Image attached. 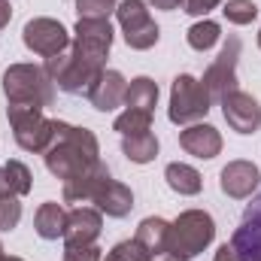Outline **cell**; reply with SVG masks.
Instances as JSON below:
<instances>
[{
	"label": "cell",
	"mask_w": 261,
	"mask_h": 261,
	"mask_svg": "<svg viewBox=\"0 0 261 261\" xmlns=\"http://www.w3.org/2000/svg\"><path fill=\"white\" fill-rule=\"evenodd\" d=\"M6 110H46L55 103V85L49 73L37 64H9L3 70Z\"/></svg>",
	"instance_id": "cell-3"
},
{
	"label": "cell",
	"mask_w": 261,
	"mask_h": 261,
	"mask_svg": "<svg viewBox=\"0 0 261 261\" xmlns=\"http://www.w3.org/2000/svg\"><path fill=\"white\" fill-rule=\"evenodd\" d=\"M100 261H107V258H100Z\"/></svg>",
	"instance_id": "cell-38"
},
{
	"label": "cell",
	"mask_w": 261,
	"mask_h": 261,
	"mask_svg": "<svg viewBox=\"0 0 261 261\" xmlns=\"http://www.w3.org/2000/svg\"><path fill=\"white\" fill-rule=\"evenodd\" d=\"M73 40L61 55L46 58L43 70L52 85L64 94H88L91 85L107 70V55L113 49V24L110 18H79L73 28Z\"/></svg>",
	"instance_id": "cell-2"
},
{
	"label": "cell",
	"mask_w": 261,
	"mask_h": 261,
	"mask_svg": "<svg viewBox=\"0 0 261 261\" xmlns=\"http://www.w3.org/2000/svg\"><path fill=\"white\" fill-rule=\"evenodd\" d=\"M231 249L240 261H261V192L243 210V219L231 234Z\"/></svg>",
	"instance_id": "cell-10"
},
{
	"label": "cell",
	"mask_w": 261,
	"mask_h": 261,
	"mask_svg": "<svg viewBox=\"0 0 261 261\" xmlns=\"http://www.w3.org/2000/svg\"><path fill=\"white\" fill-rule=\"evenodd\" d=\"M219 3H222V0H186V3H182V12H189V15H206V12H213Z\"/></svg>",
	"instance_id": "cell-29"
},
{
	"label": "cell",
	"mask_w": 261,
	"mask_h": 261,
	"mask_svg": "<svg viewBox=\"0 0 261 261\" xmlns=\"http://www.w3.org/2000/svg\"><path fill=\"white\" fill-rule=\"evenodd\" d=\"M167 237H170V222H164V219H158V216L143 219V222L137 225V234H134V240L143 243L152 255H158V252L167 249Z\"/></svg>",
	"instance_id": "cell-19"
},
{
	"label": "cell",
	"mask_w": 261,
	"mask_h": 261,
	"mask_svg": "<svg viewBox=\"0 0 261 261\" xmlns=\"http://www.w3.org/2000/svg\"><path fill=\"white\" fill-rule=\"evenodd\" d=\"M216 237V222L206 210H186L170 222V237H167V249L182 255V258H195L200 255Z\"/></svg>",
	"instance_id": "cell-4"
},
{
	"label": "cell",
	"mask_w": 261,
	"mask_h": 261,
	"mask_svg": "<svg viewBox=\"0 0 261 261\" xmlns=\"http://www.w3.org/2000/svg\"><path fill=\"white\" fill-rule=\"evenodd\" d=\"M9 195H12V189H9L6 173H3V167H0V197H9Z\"/></svg>",
	"instance_id": "cell-34"
},
{
	"label": "cell",
	"mask_w": 261,
	"mask_h": 261,
	"mask_svg": "<svg viewBox=\"0 0 261 261\" xmlns=\"http://www.w3.org/2000/svg\"><path fill=\"white\" fill-rule=\"evenodd\" d=\"M258 182H261L258 164L243 161V158H240V161H228V164L222 167V173H219L222 192L228 197H234V200H246V197L258 189Z\"/></svg>",
	"instance_id": "cell-14"
},
{
	"label": "cell",
	"mask_w": 261,
	"mask_h": 261,
	"mask_svg": "<svg viewBox=\"0 0 261 261\" xmlns=\"http://www.w3.org/2000/svg\"><path fill=\"white\" fill-rule=\"evenodd\" d=\"M213 107V97L206 91V85L195 79L192 73H179L170 85V107H167V116L173 125H197L200 119H206Z\"/></svg>",
	"instance_id": "cell-5"
},
{
	"label": "cell",
	"mask_w": 261,
	"mask_h": 261,
	"mask_svg": "<svg viewBox=\"0 0 261 261\" xmlns=\"http://www.w3.org/2000/svg\"><path fill=\"white\" fill-rule=\"evenodd\" d=\"M155 9H167V12H173V9H182V3L186 0H149Z\"/></svg>",
	"instance_id": "cell-31"
},
{
	"label": "cell",
	"mask_w": 261,
	"mask_h": 261,
	"mask_svg": "<svg viewBox=\"0 0 261 261\" xmlns=\"http://www.w3.org/2000/svg\"><path fill=\"white\" fill-rule=\"evenodd\" d=\"M21 40H24V46H28L34 55H40V58H55V55H61L67 46H70L67 28L61 21H55V18H46V15L31 18V21L24 24V31H21Z\"/></svg>",
	"instance_id": "cell-9"
},
{
	"label": "cell",
	"mask_w": 261,
	"mask_h": 261,
	"mask_svg": "<svg viewBox=\"0 0 261 261\" xmlns=\"http://www.w3.org/2000/svg\"><path fill=\"white\" fill-rule=\"evenodd\" d=\"M3 173H6V182H9V189H12L15 197H24L34 189V176H31V167L24 161H15V158L6 161L3 164Z\"/></svg>",
	"instance_id": "cell-23"
},
{
	"label": "cell",
	"mask_w": 261,
	"mask_h": 261,
	"mask_svg": "<svg viewBox=\"0 0 261 261\" xmlns=\"http://www.w3.org/2000/svg\"><path fill=\"white\" fill-rule=\"evenodd\" d=\"M107 261H152V252L137 240H122L110 249Z\"/></svg>",
	"instance_id": "cell-26"
},
{
	"label": "cell",
	"mask_w": 261,
	"mask_h": 261,
	"mask_svg": "<svg viewBox=\"0 0 261 261\" xmlns=\"http://www.w3.org/2000/svg\"><path fill=\"white\" fill-rule=\"evenodd\" d=\"M125 94H128V79L119 70H103L85 97L97 113H113L125 103Z\"/></svg>",
	"instance_id": "cell-15"
},
{
	"label": "cell",
	"mask_w": 261,
	"mask_h": 261,
	"mask_svg": "<svg viewBox=\"0 0 261 261\" xmlns=\"http://www.w3.org/2000/svg\"><path fill=\"white\" fill-rule=\"evenodd\" d=\"M9 18H12V6H9V0H0V34L9 24Z\"/></svg>",
	"instance_id": "cell-32"
},
{
	"label": "cell",
	"mask_w": 261,
	"mask_h": 261,
	"mask_svg": "<svg viewBox=\"0 0 261 261\" xmlns=\"http://www.w3.org/2000/svg\"><path fill=\"white\" fill-rule=\"evenodd\" d=\"M64 225H67V210L55 200H46L37 206L34 213V228L43 240H58L64 237Z\"/></svg>",
	"instance_id": "cell-17"
},
{
	"label": "cell",
	"mask_w": 261,
	"mask_h": 261,
	"mask_svg": "<svg viewBox=\"0 0 261 261\" xmlns=\"http://www.w3.org/2000/svg\"><path fill=\"white\" fill-rule=\"evenodd\" d=\"M213 261H240V255L231 249V243H225V246H219V249H216V258H213Z\"/></svg>",
	"instance_id": "cell-30"
},
{
	"label": "cell",
	"mask_w": 261,
	"mask_h": 261,
	"mask_svg": "<svg viewBox=\"0 0 261 261\" xmlns=\"http://www.w3.org/2000/svg\"><path fill=\"white\" fill-rule=\"evenodd\" d=\"M119 0H76V12L79 18H110V12H116Z\"/></svg>",
	"instance_id": "cell-27"
},
{
	"label": "cell",
	"mask_w": 261,
	"mask_h": 261,
	"mask_svg": "<svg viewBox=\"0 0 261 261\" xmlns=\"http://www.w3.org/2000/svg\"><path fill=\"white\" fill-rule=\"evenodd\" d=\"M186 40H189V46H192L195 52H210V49L222 40V28H219V21L203 18V21H195V24L186 31Z\"/></svg>",
	"instance_id": "cell-22"
},
{
	"label": "cell",
	"mask_w": 261,
	"mask_h": 261,
	"mask_svg": "<svg viewBox=\"0 0 261 261\" xmlns=\"http://www.w3.org/2000/svg\"><path fill=\"white\" fill-rule=\"evenodd\" d=\"M91 203H94L100 213H107L110 219H125L130 210H134V192H130L125 182L113 179V173H107V176L94 186Z\"/></svg>",
	"instance_id": "cell-12"
},
{
	"label": "cell",
	"mask_w": 261,
	"mask_h": 261,
	"mask_svg": "<svg viewBox=\"0 0 261 261\" xmlns=\"http://www.w3.org/2000/svg\"><path fill=\"white\" fill-rule=\"evenodd\" d=\"M158 103V85L149 76H137L128 82V94H125V107L128 110H140V113H155Z\"/></svg>",
	"instance_id": "cell-20"
},
{
	"label": "cell",
	"mask_w": 261,
	"mask_h": 261,
	"mask_svg": "<svg viewBox=\"0 0 261 261\" xmlns=\"http://www.w3.org/2000/svg\"><path fill=\"white\" fill-rule=\"evenodd\" d=\"M103 231V213L91 210V206H76L67 213V225H64V246H88L97 243Z\"/></svg>",
	"instance_id": "cell-13"
},
{
	"label": "cell",
	"mask_w": 261,
	"mask_h": 261,
	"mask_svg": "<svg viewBox=\"0 0 261 261\" xmlns=\"http://www.w3.org/2000/svg\"><path fill=\"white\" fill-rule=\"evenodd\" d=\"M222 12L231 24H252L258 18V6L252 0H228Z\"/></svg>",
	"instance_id": "cell-25"
},
{
	"label": "cell",
	"mask_w": 261,
	"mask_h": 261,
	"mask_svg": "<svg viewBox=\"0 0 261 261\" xmlns=\"http://www.w3.org/2000/svg\"><path fill=\"white\" fill-rule=\"evenodd\" d=\"M179 146L200 161H210L222 152V134L206 122H197V125H189L186 130H179Z\"/></svg>",
	"instance_id": "cell-16"
},
{
	"label": "cell",
	"mask_w": 261,
	"mask_h": 261,
	"mask_svg": "<svg viewBox=\"0 0 261 261\" xmlns=\"http://www.w3.org/2000/svg\"><path fill=\"white\" fill-rule=\"evenodd\" d=\"M122 152H125V158L134 161V164H149V161L158 158V137L152 130L122 137Z\"/></svg>",
	"instance_id": "cell-21"
},
{
	"label": "cell",
	"mask_w": 261,
	"mask_h": 261,
	"mask_svg": "<svg viewBox=\"0 0 261 261\" xmlns=\"http://www.w3.org/2000/svg\"><path fill=\"white\" fill-rule=\"evenodd\" d=\"M12 137L24 152H46L55 137V119H46L40 110H6Z\"/></svg>",
	"instance_id": "cell-7"
},
{
	"label": "cell",
	"mask_w": 261,
	"mask_h": 261,
	"mask_svg": "<svg viewBox=\"0 0 261 261\" xmlns=\"http://www.w3.org/2000/svg\"><path fill=\"white\" fill-rule=\"evenodd\" d=\"M43 158L49 173L64 182L67 203H88L94 186L110 173V167L100 161V143L94 130L76 128L58 119H55V137L43 152Z\"/></svg>",
	"instance_id": "cell-1"
},
{
	"label": "cell",
	"mask_w": 261,
	"mask_h": 261,
	"mask_svg": "<svg viewBox=\"0 0 261 261\" xmlns=\"http://www.w3.org/2000/svg\"><path fill=\"white\" fill-rule=\"evenodd\" d=\"M219 103H222V116L231 125V130H237V134H255L261 128V107L252 94L234 88Z\"/></svg>",
	"instance_id": "cell-11"
},
{
	"label": "cell",
	"mask_w": 261,
	"mask_h": 261,
	"mask_svg": "<svg viewBox=\"0 0 261 261\" xmlns=\"http://www.w3.org/2000/svg\"><path fill=\"white\" fill-rule=\"evenodd\" d=\"M0 261H24V258H15V255H0Z\"/></svg>",
	"instance_id": "cell-35"
},
{
	"label": "cell",
	"mask_w": 261,
	"mask_h": 261,
	"mask_svg": "<svg viewBox=\"0 0 261 261\" xmlns=\"http://www.w3.org/2000/svg\"><path fill=\"white\" fill-rule=\"evenodd\" d=\"M113 130L122 134V137H130V134H143V130H152V113H140V110H125L116 122H113Z\"/></svg>",
	"instance_id": "cell-24"
},
{
	"label": "cell",
	"mask_w": 261,
	"mask_h": 261,
	"mask_svg": "<svg viewBox=\"0 0 261 261\" xmlns=\"http://www.w3.org/2000/svg\"><path fill=\"white\" fill-rule=\"evenodd\" d=\"M100 246L88 243V246H64V261H100Z\"/></svg>",
	"instance_id": "cell-28"
},
{
	"label": "cell",
	"mask_w": 261,
	"mask_h": 261,
	"mask_svg": "<svg viewBox=\"0 0 261 261\" xmlns=\"http://www.w3.org/2000/svg\"><path fill=\"white\" fill-rule=\"evenodd\" d=\"M164 179H167V186L176 192V195H200V189H203V176L197 173L192 164H182V161H173V164H167V170H164Z\"/></svg>",
	"instance_id": "cell-18"
},
{
	"label": "cell",
	"mask_w": 261,
	"mask_h": 261,
	"mask_svg": "<svg viewBox=\"0 0 261 261\" xmlns=\"http://www.w3.org/2000/svg\"><path fill=\"white\" fill-rule=\"evenodd\" d=\"M240 37H228L225 43H222V52H219V58L213 61V64L206 67V73H203V85H206V91H210V97L213 100H222L228 91H234L237 88V61H240Z\"/></svg>",
	"instance_id": "cell-8"
},
{
	"label": "cell",
	"mask_w": 261,
	"mask_h": 261,
	"mask_svg": "<svg viewBox=\"0 0 261 261\" xmlns=\"http://www.w3.org/2000/svg\"><path fill=\"white\" fill-rule=\"evenodd\" d=\"M258 49H261V31H258Z\"/></svg>",
	"instance_id": "cell-36"
},
{
	"label": "cell",
	"mask_w": 261,
	"mask_h": 261,
	"mask_svg": "<svg viewBox=\"0 0 261 261\" xmlns=\"http://www.w3.org/2000/svg\"><path fill=\"white\" fill-rule=\"evenodd\" d=\"M152 261H189V258H182V255H176V252H170V249H164V252H158V255H152Z\"/></svg>",
	"instance_id": "cell-33"
},
{
	"label": "cell",
	"mask_w": 261,
	"mask_h": 261,
	"mask_svg": "<svg viewBox=\"0 0 261 261\" xmlns=\"http://www.w3.org/2000/svg\"><path fill=\"white\" fill-rule=\"evenodd\" d=\"M116 18H119V28L125 34V43L137 52H146L161 40V31H158L155 18L143 0H122L116 6Z\"/></svg>",
	"instance_id": "cell-6"
},
{
	"label": "cell",
	"mask_w": 261,
	"mask_h": 261,
	"mask_svg": "<svg viewBox=\"0 0 261 261\" xmlns=\"http://www.w3.org/2000/svg\"><path fill=\"white\" fill-rule=\"evenodd\" d=\"M0 255H3V246H0Z\"/></svg>",
	"instance_id": "cell-37"
}]
</instances>
